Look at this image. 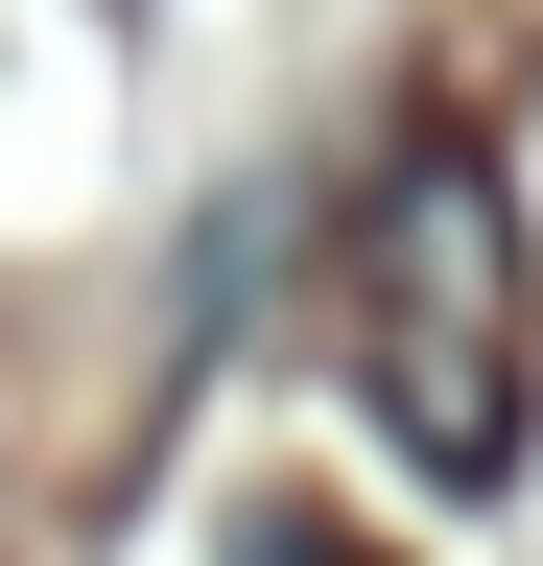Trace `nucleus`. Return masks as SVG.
I'll list each match as a JSON object with an SVG mask.
<instances>
[{"mask_svg": "<svg viewBox=\"0 0 543 566\" xmlns=\"http://www.w3.org/2000/svg\"><path fill=\"white\" fill-rule=\"evenodd\" d=\"M355 401L426 495H520V449H543V260H520V189L472 118H426L355 189Z\"/></svg>", "mask_w": 543, "mask_h": 566, "instance_id": "f257e3e1", "label": "nucleus"}, {"mask_svg": "<svg viewBox=\"0 0 543 566\" xmlns=\"http://www.w3.org/2000/svg\"><path fill=\"white\" fill-rule=\"evenodd\" d=\"M237 566H355V543H331V520H237Z\"/></svg>", "mask_w": 543, "mask_h": 566, "instance_id": "f03ea898", "label": "nucleus"}]
</instances>
